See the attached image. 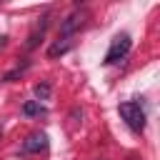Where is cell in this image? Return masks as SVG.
Returning a JSON list of instances; mask_svg holds the SVG:
<instances>
[{"label": "cell", "instance_id": "cell-1", "mask_svg": "<svg viewBox=\"0 0 160 160\" xmlns=\"http://www.w3.org/2000/svg\"><path fill=\"white\" fill-rule=\"evenodd\" d=\"M118 110H120V115H122V120L128 122L130 130H135V132L145 130V110L140 108V102H122Z\"/></svg>", "mask_w": 160, "mask_h": 160}, {"label": "cell", "instance_id": "cell-2", "mask_svg": "<svg viewBox=\"0 0 160 160\" xmlns=\"http://www.w3.org/2000/svg\"><path fill=\"white\" fill-rule=\"evenodd\" d=\"M130 48H132V40H130V35H128V32L115 35V38H112V42H110V50L105 52V65H112V62L122 60V58L130 52Z\"/></svg>", "mask_w": 160, "mask_h": 160}, {"label": "cell", "instance_id": "cell-3", "mask_svg": "<svg viewBox=\"0 0 160 160\" xmlns=\"http://www.w3.org/2000/svg\"><path fill=\"white\" fill-rule=\"evenodd\" d=\"M82 20H85V12H72V15H68V18L60 22V35H62V38H70V35L82 25Z\"/></svg>", "mask_w": 160, "mask_h": 160}, {"label": "cell", "instance_id": "cell-4", "mask_svg": "<svg viewBox=\"0 0 160 160\" xmlns=\"http://www.w3.org/2000/svg\"><path fill=\"white\" fill-rule=\"evenodd\" d=\"M48 148V135L45 132H30L28 140H25V150L28 152H40Z\"/></svg>", "mask_w": 160, "mask_h": 160}, {"label": "cell", "instance_id": "cell-5", "mask_svg": "<svg viewBox=\"0 0 160 160\" xmlns=\"http://www.w3.org/2000/svg\"><path fill=\"white\" fill-rule=\"evenodd\" d=\"M70 48H72L70 38H60V40H55V42L48 48V58H60V55H65Z\"/></svg>", "mask_w": 160, "mask_h": 160}, {"label": "cell", "instance_id": "cell-6", "mask_svg": "<svg viewBox=\"0 0 160 160\" xmlns=\"http://www.w3.org/2000/svg\"><path fill=\"white\" fill-rule=\"evenodd\" d=\"M45 28H48V15L42 18V22H38V28L32 30V35L28 38V48H35V45H38V40H40L42 32H45Z\"/></svg>", "mask_w": 160, "mask_h": 160}, {"label": "cell", "instance_id": "cell-7", "mask_svg": "<svg viewBox=\"0 0 160 160\" xmlns=\"http://www.w3.org/2000/svg\"><path fill=\"white\" fill-rule=\"evenodd\" d=\"M42 112H45V108L38 100H28L22 105V115H28V118H35V115H42Z\"/></svg>", "mask_w": 160, "mask_h": 160}, {"label": "cell", "instance_id": "cell-8", "mask_svg": "<svg viewBox=\"0 0 160 160\" xmlns=\"http://www.w3.org/2000/svg\"><path fill=\"white\" fill-rule=\"evenodd\" d=\"M32 92H35L38 102H40V100H48V98H50V85H48V82H38V85L32 88Z\"/></svg>", "mask_w": 160, "mask_h": 160}, {"label": "cell", "instance_id": "cell-9", "mask_svg": "<svg viewBox=\"0 0 160 160\" xmlns=\"http://www.w3.org/2000/svg\"><path fill=\"white\" fill-rule=\"evenodd\" d=\"M5 42H8V35H0V48H2Z\"/></svg>", "mask_w": 160, "mask_h": 160}, {"label": "cell", "instance_id": "cell-10", "mask_svg": "<svg viewBox=\"0 0 160 160\" xmlns=\"http://www.w3.org/2000/svg\"><path fill=\"white\" fill-rule=\"evenodd\" d=\"M0 132H2V128H0Z\"/></svg>", "mask_w": 160, "mask_h": 160}]
</instances>
